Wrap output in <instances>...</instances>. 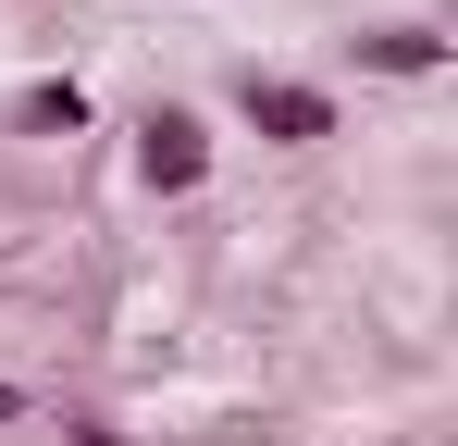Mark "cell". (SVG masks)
Listing matches in <instances>:
<instances>
[{
  "instance_id": "6da1fadb",
  "label": "cell",
  "mask_w": 458,
  "mask_h": 446,
  "mask_svg": "<svg viewBox=\"0 0 458 446\" xmlns=\"http://www.w3.org/2000/svg\"><path fill=\"white\" fill-rule=\"evenodd\" d=\"M248 112L285 124V137H322V99H310V87H248Z\"/></svg>"
},
{
  "instance_id": "7a4b0ae2",
  "label": "cell",
  "mask_w": 458,
  "mask_h": 446,
  "mask_svg": "<svg viewBox=\"0 0 458 446\" xmlns=\"http://www.w3.org/2000/svg\"><path fill=\"white\" fill-rule=\"evenodd\" d=\"M0 422H13V397H0Z\"/></svg>"
}]
</instances>
